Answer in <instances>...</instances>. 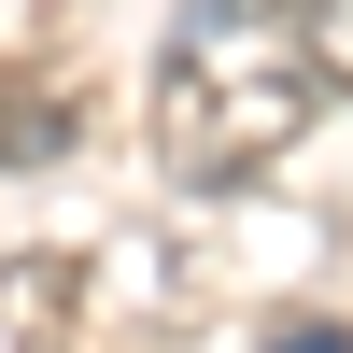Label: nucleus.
<instances>
[{"instance_id":"obj_1","label":"nucleus","mask_w":353,"mask_h":353,"mask_svg":"<svg viewBox=\"0 0 353 353\" xmlns=\"http://www.w3.org/2000/svg\"><path fill=\"white\" fill-rule=\"evenodd\" d=\"M339 71H325V28L311 0H170V43H156V170L198 198L226 184H269L311 128H325Z\"/></svg>"},{"instance_id":"obj_2","label":"nucleus","mask_w":353,"mask_h":353,"mask_svg":"<svg viewBox=\"0 0 353 353\" xmlns=\"http://www.w3.org/2000/svg\"><path fill=\"white\" fill-rule=\"evenodd\" d=\"M71 325H85V254L14 241L0 254V353H71Z\"/></svg>"},{"instance_id":"obj_3","label":"nucleus","mask_w":353,"mask_h":353,"mask_svg":"<svg viewBox=\"0 0 353 353\" xmlns=\"http://www.w3.org/2000/svg\"><path fill=\"white\" fill-rule=\"evenodd\" d=\"M71 85L57 71H0V170H43V156H71Z\"/></svg>"},{"instance_id":"obj_4","label":"nucleus","mask_w":353,"mask_h":353,"mask_svg":"<svg viewBox=\"0 0 353 353\" xmlns=\"http://www.w3.org/2000/svg\"><path fill=\"white\" fill-rule=\"evenodd\" d=\"M269 353H353V339H339V325H283Z\"/></svg>"},{"instance_id":"obj_5","label":"nucleus","mask_w":353,"mask_h":353,"mask_svg":"<svg viewBox=\"0 0 353 353\" xmlns=\"http://www.w3.org/2000/svg\"><path fill=\"white\" fill-rule=\"evenodd\" d=\"M311 28H339V43H353V0H311Z\"/></svg>"}]
</instances>
